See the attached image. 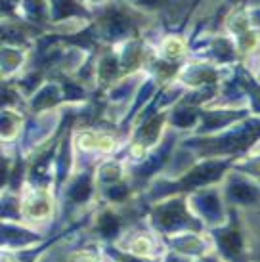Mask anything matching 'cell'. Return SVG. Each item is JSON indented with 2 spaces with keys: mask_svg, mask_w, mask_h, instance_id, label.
Here are the masks:
<instances>
[{
  "mask_svg": "<svg viewBox=\"0 0 260 262\" xmlns=\"http://www.w3.org/2000/svg\"><path fill=\"white\" fill-rule=\"evenodd\" d=\"M163 235L153 230L149 222H134L132 226H128L124 233L119 237L115 245L117 251L126 253L130 256H136V258H145V260H161L165 253V243L161 241Z\"/></svg>",
  "mask_w": 260,
  "mask_h": 262,
  "instance_id": "2",
  "label": "cell"
},
{
  "mask_svg": "<svg viewBox=\"0 0 260 262\" xmlns=\"http://www.w3.org/2000/svg\"><path fill=\"white\" fill-rule=\"evenodd\" d=\"M165 245L168 251H174V253L186 256L189 260L201 258V256L216 251L212 237H207L203 232H184L176 233V235H168V237H165Z\"/></svg>",
  "mask_w": 260,
  "mask_h": 262,
  "instance_id": "6",
  "label": "cell"
},
{
  "mask_svg": "<svg viewBox=\"0 0 260 262\" xmlns=\"http://www.w3.org/2000/svg\"><path fill=\"white\" fill-rule=\"evenodd\" d=\"M191 262H226V260L218 255L216 251H212V253H209V255L201 256V258H195V260H191Z\"/></svg>",
  "mask_w": 260,
  "mask_h": 262,
  "instance_id": "10",
  "label": "cell"
},
{
  "mask_svg": "<svg viewBox=\"0 0 260 262\" xmlns=\"http://www.w3.org/2000/svg\"><path fill=\"white\" fill-rule=\"evenodd\" d=\"M109 262H121V260H117V258H111V260H109Z\"/></svg>",
  "mask_w": 260,
  "mask_h": 262,
  "instance_id": "11",
  "label": "cell"
},
{
  "mask_svg": "<svg viewBox=\"0 0 260 262\" xmlns=\"http://www.w3.org/2000/svg\"><path fill=\"white\" fill-rule=\"evenodd\" d=\"M222 193L230 209L251 211L260 205V186L239 172L228 176V182L222 188Z\"/></svg>",
  "mask_w": 260,
  "mask_h": 262,
  "instance_id": "5",
  "label": "cell"
},
{
  "mask_svg": "<svg viewBox=\"0 0 260 262\" xmlns=\"http://www.w3.org/2000/svg\"><path fill=\"white\" fill-rule=\"evenodd\" d=\"M147 222L163 237L184 232H205V224L191 211L188 197L182 195H170L155 201L149 209Z\"/></svg>",
  "mask_w": 260,
  "mask_h": 262,
  "instance_id": "1",
  "label": "cell"
},
{
  "mask_svg": "<svg viewBox=\"0 0 260 262\" xmlns=\"http://www.w3.org/2000/svg\"><path fill=\"white\" fill-rule=\"evenodd\" d=\"M21 220L31 228H42L50 224L56 212V199L48 188H35L29 186L21 197Z\"/></svg>",
  "mask_w": 260,
  "mask_h": 262,
  "instance_id": "4",
  "label": "cell"
},
{
  "mask_svg": "<svg viewBox=\"0 0 260 262\" xmlns=\"http://www.w3.org/2000/svg\"><path fill=\"white\" fill-rule=\"evenodd\" d=\"M2 262H21L19 253L12 249H2Z\"/></svg>",
  "mask_w": 260,
  "mask_h": 262,
  "instance_id": "9",
  "label": "cell"
},
{
  "mask_svg": "<svg viewBox=\"0 0 260 262\" xmlns=\"http://www.w3.org/2000/svg\"><path fill=\"white\" fill-rule=\"evenodd\" d=\"M107 256L100 249L98 243H88V245H77V247L65 251V262H109Z\"/></svg>",
  "mask_w": 260,
  "mask_h": 262,
  "instance_id": "8",
  "label": "cell"
},
{
  "mask_svg": "<svg viewBox=\"0 0 260 262\" xmlns=\"http://www.w3.org/2000/svg\"><path fill=\"white\" fill-rule=\"evenodd\" d=\"M189 207L205 228H218L230 219V207L226 203L222 189L203 188L188 197Z\"/></svg>",
  "mask_w": 260,
  "mask_h": 262,
  "instance_id": "3",
  "label": "cell"
},
{
  "mask_svg": "<svg viewBox=\"0 0 260 262\" xmlns=\"http://www.w3.org/2000/svg\"><path fill=\"white\" fill-rule=\"evenodd\" d=\"M2 226H4V233H2L4 249L21 251V249H29L44 241V235H40L31 226H17V222H10V220H4Z\"/></svg>",
  "mask_w": 260,
  "mask_h": 262,
  "instance_id": "7",
  "label": "cell"
}]
</instances>
